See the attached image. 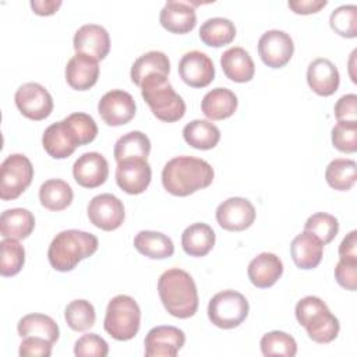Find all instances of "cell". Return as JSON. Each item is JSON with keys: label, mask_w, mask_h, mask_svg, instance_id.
<instances>
[{"label": "cell", "mask_w": 357, "mask_h": 357, "mask_svg": "<svg viewBox=\"0 0 357 357\" xmlns=\"http://www.w3.org/2000/svg\"><path fill=\"white\" fill-rule=\"evenodd\" d=\"M213 167L204 159L194 156H176L162 170L165 190L176 197H187L212 184Z\"/></svg>", "instance_id": "cell-1"}, {"label": "cell", "mask_w": 357, "mask_h": 357, "mask_svg": "<svg viewBox=\"0 0 357 357\" xmlns=\"http://www.w3.org/2000/svg\"><path fill=\"white\" fill-rule=\"evenodd\" d=\"M158 293L166 311L176 318H190L198 310L195 282L183 269L172 268L165 271L158 280Z\"/></svg>", "instance_id": "cell-2"}, {"label": "cell", "mask_w": 357, "mask_h": 357, "mask_svg": "<svg viewBox=\"0 0 357 357\" xmlns=\"http://www.w3.org/2000/svg\"><path fill=\"white\" fill-rule=\"evenodd\" d=\"M98 238L92 233L68 229L54 236L47 250V259L59 272L73 271L82 259L89 258L98 250Z\"/></svg>", "instance_id": "cell-3"}, {"label": "cell", "mask_w": 357, "mask_h": 357, "mask_svg": "<svg viewBox=\"0 0 357 357\" xmlns=\"http://www.w3.org/2000/svg\"><path fill=\"white\" fill-rule=\"evenodd\" d=\"M141 95L156 119L165 123H174L185 114V103L176 93L166 75H149L141 85Z\"/></svg>", "instance_id": "cell-4"}, {"label": "cell", "mask_w": 357, "mask_h": 357, "mask_svg": "<svg viewBox=\"0 0 357 357\" xmlns=\"http://www.w3.org/2000/svg\"><path fill=\"white\" fill-rule=\"evenodd\" d=\"M296 319L305 328L311 340L326 344L333 342L340 331L339 319L317 296H307L296 304Z\"/></svg>", "instance_id": "cell-5"}, {"label": "cell", "mask_w": 357, "mask_h": 357, "mask_svg": "<svg viewBox=\"0 0 357 357\" xmlns=\"http://www.w3.org/2000/svg\"><path fill=\"white\" fill-rule=\"evenodd\" d=\"M139 325L141 310L132 297L119 294L109 301L103 328L113 339L120 342L132 339L138 333Z\"/></svg>", "instance_id": "cell-6"}, {"label": "cell", "mask_w": 357, "mask_h": 357, "mask_svg": "<svg viewBox=\"0 0 357 357\" xmlns=\"http://www.w3.org/2000/svg\"><path fill=\"white\" fill-rule=\"evenodd\" d=\"M250 311L247 298L236 290L216 293L208 304L209 321L220 329H233L244 322Z\"/></svg>", "instance_id": "cell-7"}, {"label": "cell", "mask_w": 357, "mask_h": 357, "mask_svg": "<svg viewBox=\"0 0 357 357\" xmlns=\"http://www.w3.org/2000/svg\"><path fill=\"white\" fill-rule=\"evenodd\" d=\"M33 167L22 153L8 155L0 166V198L11 201L18 198L32 183Z\"/></svg>", "instance_id": "cell-8"}, {"label": "cell", "mask_w": 357, "mask_h": 357, "mask_svg": "<svg viewBox=\"0 0 357 357\" xmlns=\"http://www.w3.org/2000/svg\"><path fill=\"white\" fill-rule=\"evenodd\" d=\"M14 100L21 114L29 120H45L53 112L52 95L38 82L22 84L15 91Z\"/></svg>", "instance_id": "cell-9"}, {"label": "cell", "mask_w": 357, "mask_h": 357, "mask_svg": "<svg viewBox=\"0 0 357 357\" xmlns=\"http://www.w3.org/2000/svg\"><path fill=\"white\" fill-rule=\"evenodd\" d=\"M86 212L89 222L105 231L119 229L126 218L123 202L109 192L93 197L88 204Z\"/></svg>", "instance_id": "cell-10"}, {"label": "cell", "mask_w": 357, "mask_h": 357, "mask_svg": "<svg viewBox=\"0 0 357 357\" xmlns=\"http://www.w3.org/2000/svg\"><path fill=\"white\" fill-rule=\"evenodd\" d=\"M135 110L137 106L134 98L123 89H112L106 92L98 103V113L102 120L112 127L130 123L135 116Z\"/></svg>", "instance_id": "cell-11"}, {"label": "cell", "mask_w": 357, "mask_h": 357, "mask_svg": "<svg viewBox=\"0 0 357 357\" xmlns=\"http://www.w3.org/2000/svg\"><path fill=\"white\" fill-rule=\"evenodd\" d=\"M293 53V39L284 31H266L258 40V54L264 64L271 68L284 67L290 61Z\"/></svg>", "instance_id": "cell-12"}, {"label": "cell", "mask_w": 357, "mask_h": 357, "mask_svg": "<svg viewBox=\"0 0 357 357\" xmlns=\"http://www.w3.org/2000/svg\"><path fill=\"white\" fill-rule=\"evenodd\" d=\"M216 220L227 231H243L255 220V208L241 197H231L216 208Z\"/></svg>", "instance_id": "cell-13"}, {"label": "cell", "mask_w": 357, "mask_h": 357, "mask_svg": "<svg viewBox=\"0 0 357 357\" xmlns=\"http://www.w3.org/2000/svg\"><path fill=\"white\" fill-rule=\"evenodd\" d=\"M185 343L181 329L172 325L152 328L144 340L146 357H174Z\"/></svg>", "instance_id": "cell-14"}, {"label": "cell", "mask_w": 357, "mask_h": 357, "mask_svg": "<svg viewBox=\"0 0 357 357\" xmlns=\"http://www.w3.org/2000/svg\"><path fill=\"white\" fill-rule=\"evenodd\" d=\"M178 74L191 88H205L215 78V66L208 54L191 50L178 61Z\"/></svg>", "instance_id": "cell-15"}, {"label": "cell", "mask_w": 357, "mask_h": 357, "mask_svg": "<svg viewBox=\"0 0 357 357\" xmlns=\"http://www.w3.org/2000/svg\"><path fill=\"white\" fill-rule=\"evenodd\" d=\"M152 178V169L146 159H126L117 163L116 183L127 194H142Z\"/></svg>", "instance_id": "cell-16"}, {"label": "cell", "mask_w": 357, "mask_h": 357, "mask_svg": "<svg viewBox=\"0 0 357 357\" xmlns=\"http://www.w3.org/2000/svg\"><path fill=\"white\" fill-rule=\"evenodd\" d=\"M74 180L84 188L100 187L109 176V163L99 152L82 153L73 166Z\"/></svg>", "instance_id": "cell-17"}, {"label": "cell", "mask_w": 357, "mask_h": 357, "mask_svg": "<svg viewBox=\"0 0 357 357\" xmlns=\"http://www.w3.org/2000/svg\"><path fill=\"white\" fill-rule=\"evenodd\" d=\"M199 3L169 0L159 14L160 25L172 33H188L197 25V14L194 6Z\"/></svg>", "instance_id": "cell-18"}, {"label": "cell", "mask_w": 357, "mask_h": 357, "mask_svg": "<svg viewBox=\"0 0 357 357\" xmlns=\"http://www.w3.org/2000/svg\"><path fill=\"white\" fill-rule=\"evenodd\" d=\"M73 46L77 53L88 54L96 60H103L110 50V36L102 25L85 24L77 29Z\"/></svg>", "instance_id": "cell-19"}, {"label": "cell", "mask_w": 357, "mask_h": 357, "mask_svg": "<svg viewBox=\"0 0 357 357\" xmlns=\"http://www.w3.org/2000/svg\"><path fill=\"white\" fill-rule=\"evenodd\" d=\"M99 78L98 60L84 54L75 53L66 66V81L77 91H86L92 88Z\"/></svg>", "instance_id": "cell-20"}, {"label": "cell", "mask_w": 357, "mask_h": 357, "mask_svg": "<svg viewBox=\"0 0 357 357\" xmlns=\"http://www.w3.org/2000/svg\"><path fill=\"white\" fill-rule=\"evenodd\" d=\"M307 82L317 95L331 96L339 88L340 75L331 60L318 57L308 64Z\"/></svg>", "instance_id": "cell-21"}, {"label": "cell", "mask_w": 357, "mask_h": 357, "mask_svg": "<svg viewBox=\"0 0 357 357\" xmlns=\"http://www.w3.org/2000/svg\"><path fill=\"white\" fill-rule=\"evenodd\" d=\"M248 279L258 289L273 286L283 273V262L272 252H261L248 264Z\"/></svg>", "instance_id": "cell-22"}, {"label": "cell", "mask_w": 357, "mask_h": 357, "mask_svg": "<svg viewBox=\"0 0 357 357\" xmlns=\"http://www.w3.org/2000/svg\"><path fill=\"white\" fill-rule=\"evenodd\" d=\"M293 262L300 269H314L319 265L324 254L322 241L310 231L297 234L290 244Z\"/></svg>", "instance_id": "cell-23"}, {"label": "cell", "mask_w": 357, "mask_h": 357, "mask_svg": "<svg viewBox=\"0 0 357 357\" xmlns=\"http://www.w3.org/2000/svg\"><path fill=\"white\" fill-rule=\"evenodd\" d=\"M220 66L229 79L240 84L251 81L255 74V64L250 53L240 46L223 52L220 56Z\"/></svg>", "instance_id": "cell-24"}, {"label": "cell", "mask_w": 357, "mask_h": 357, "mask_svg": "<svg viewBox=\"0 0 357 357\" xmlns=\"http://www.w3.org/2000/svg\"><path fill=\"white\" fill-rule=\"evenodd\" d=\"M238 100L233 91L218 86L205 93L201 102V110L209 120H225L234 114Z\"/></svg>", "instance_id": "cell-25"}, {"label": "cell", "mask_w": 357, "mask_h": 357, "mask_svg": "<svg viewBox=\"0 0 357 357\" xmlns=\"http://www.w3.org/2000/svg\"><path fill=\"white\" fill-rule=\"evenodd\" d=\"M43 149L53 159H66L78 148L64 121L50 124L42 135Z\"/></svg>", "instance_id": "cell-26"}, {"label": "cell", "mask_w": 357, "mask_h": 357, "mask_svg": "<svg viewBox=\"0 0 357 357\" xmlns=\"http://www.w3.org/2000/svg\"><path fill=\"white\" fill-rule=\"evenodd\" d=\"M215 231L206 223H192L181 234V247L190 257H205L215 245Z\"/></svg>", "instance_id": "cell-27"}, {"label": "cell", "mask_w": 357, "mask_h": 357, "mask_svg": "<svg viewBox=\"0 0 357 357\" xmlns=\"http://www.w3.org/2000/svg\"><path fill=\"white\" fill-rule=\"evenodd\" d=\"M35 227L32 212L25 208L7 209L0 216V233L4 238L24 240L29 237Z\"/></svg>", "instance_id": "cell-28"}, {"label": "cell", "mask_w": 357, "mask_h": 357, "mask_svg": "<svg viewBox=\"0 0 357 357\" xmlns=\"http://www.w3.org/2000/svg\"><path fill=\"white\" fill-rule=\"evenodd\" d=\"M134 247L139 254L151 259H165L174 254L172 238L160 231L141 230L134 238Z\"/></svg>", "instance_id": "cell-29"}, {"label": "cell", "mask_w": 357, "mask_h": 357, "mask_svg": "<svg viewBox=\"0 0 357 357\" xmlns=\"http://www.w3.org/2000/svg\"><path fill=\"white\" fill-rule=\"evenodd\" d=\"M170 73V61L169 57L159 50H151L139 56L131 66L130 77L131 81L139 86L141 82L149 75H166Z\"/></svg>", "instance_id": "cell-30"}, {"label": "cell", "mask_w": 357, "mask_h": 357, "mask_svg": "<svg viewBox=\"0 0 357 357\" xmlns=\"http://www.w3.org/2000/svg\"><path fill=\"white\" fill-rule=\"evenodd\" d=\"M17 331L21 337L38 336V337L46 339L52 344L56 343L60 336L59 325L56 324V321L53 318H50L49 315L38 314V312L28 314V315L22 317L18 321Z\"/></svg>", "instance_id": "cell-31"}, {"label": "cell", "mask_w": 357, "mask_h": 357, "mask_svg": "<svg viewBox=\"0 0 357 357\" xmlns=\"http://www.w3.org/2000/svg\"><path fill=\"white\" fill-rule=\"evenodd\" d=\"M183 137L190 146L208 151L218 145L220 139V131L213 123L208 120H192L184 126Z\"/></svg>", "instance_id": "cell-32"}, {"label": "cell", "mask_w": 357, "mask_h": 357, "mask_svg": "<svg viewBox=\"0 0 357 357\" xmlns=\"http://www.w3.org/2000/svg\"><path fill=\"white\" fill-rule=\"evenodd\" d=\"M73 198V188L61 178L46 180L39 188V201L42 206L53 212H59L70 206Z\"/></svg>", "instance_id": "cell-33"}, {"label": "cell", "mask_w": 357, "mask_h": 357, "mask_svg": "<svg viewBox=\"0 0 357 357\" xmlns=\"http://www.w3.org/2000/svg\"><path fill=\"white\" fill-rule=\"evenodd\" d=\"M236 38L234 24L223 17L208 18L199 28V39L211 47H220L231 43Z\"/></svg>", "instance_id": "cell-34"}, {"label": "cell", "mask_w": 357, "mask_h": 357, "mask_svg": "<svg viewBox=\"0 0 357 357\" xmlns=\"http://www.w3.org/2000/svg\"><path fill=\"white\" fill-rule=\"evenodd\" d=\"M151 152V141L141 131H130L121 135L113 149L116 162L126 159H146Z\"/></svg>", "instance_id": "cell-35"}, {"label": "cell", "mask_w": 357, "mask_h": 357, "mask_svg": "<svg viewBox=\"0 0 357 357\" xmlns=\"http://www.w3.org/2000/svg\"><path fill=\"white\" fill-rule=\"evenodd\" d=\"M325 178L329 187L337 191L350 190L357 178V165L351 159H333L325 170Z\"/></svg>", "instance_id": "cell-36"}, {"label": "cell", "mask_w": 357, "mask_h": 357, "mask_svg": "<svg viewBox=\"0 0 357 357\" xmlns=\"http://www.w3.org/2000/svg\"><path fill=\"white\" fill-rule=\"evenodd\" d=\"M67 325L75 332H85L95 325L96 314L93 305L86 300H73L64 310Z\"/></svg>", "instance_id": "cell-37"}, {"label": "cell", "mask_w": 357, "mask_h": 357, "mask_svg": "<svg viewBox=\"0 0 357 357\" xmlns=\"http://www.w3.org/2000/svg\"><path fill=\"white\" fill-rule=\"evenodd\" d=\"M0 273L4 278L17 275L25 262V250L15 238H3L0 241Z\"/></svg>", "instance_id": "cell-38"}, {"label": "cell", "mask_w": 357, "mask_h": 357, "mask_svg": "<svg viewBox=\"0 0 357 357\" xmlns=\"http://www.w3.org/2000/svg\"><path fill=\"white\" fill-rule=\"evenodd\" d=\"M63 121L78 146L92 142L98 135V126L93 117L86 113H71Z\"/></svg>", "instance_id": "cell-39"}, {"label": "cell", "mask_w": 357, "mask_h": 357, "mask_svg": "<svg viewBox=\"0 0 357 357\" xmlns=\"http://www.w3.org/2000/svg\"><path fill=\"white\" fill-rule=\"evenodd\" d=\"M261 351L264 356H283V357H293L297 353V343L294 337L282 331H272L262 336L261 342Z\"/></svg>", "instance_id": "cell-40"}, {"label": "cell", "mask_w": 357, "mask_h": 357, "mask_svg": "<svg viewBox=\"0 0 357 357\" xmlns=\"http://www.w3.org/2000/svg\"><path fill=\"white\" fill-rule=\"evenodd\" d=\"M331 28L340 36L353 39L357 36V7L344 4L332 11L329 17Z\"/></svg>", "instance_id": "cell-41"}, {"label": "cell", "mask_w": 357, "mask_h": 357, "mask_svg": "<svg viewBox=\"0 0 357 357\" xmlns=\"http://www.w3.org/2000/svg\"><path fill=\"white\" fill-rule=\"evenodd\" d=\"M304 230L317 236L325 245V244H329L336 237L339 231V222L331 213L317 212L307 219L304 225Z\"/></svg>", "instance_id": "cell-42"}, {"label": "cell", "mask_w": 357, "mask_h": 357, "mask_svg": "<svg viewBox=\"0 0 357 357\" xmlns=\"http://www.w3.org/2000/svg\"><path fill=\"white\" fill-rule=\"evenodd\" d=\"M333 146L344 153L357 151V121H337L332 128Z\"/></svg>", "instance_id": "cell-43"}, {"label": "cell", "mask_w": 357, "mask_h": 357, "mask_svg": "<svg viewBox=\"0 0 357 357\" xmlns=\"http://www.w3.org/2000/svg\"><path fill=\"white\" fill-rule=\"evenodd\" d=\"M109 346L103 337L96 333L82 335L74 344V354L77 357H106Z\"/></svg>", "instance_id": "cell-44"}, {"label": "cell", "mask_w": 357, "mask_h": 357, "mask_svg": "<svg viewBox=\"0 0 357 357\" xmlns=\"http://www.w3.org/2000/svg\"><path fill=\"white\" fill-rule=\"evenodd\" d=\"M335 279L346 290L356 291L357 289V261L339 259L335 266Z\"/></svg>", "instance_id": "cell-45"}, {"label": "cell", "mask_w": 357, "mask_h": 357, "mask_svg": "<svg viewBox=\"0 0 357 357\" xmlns=\"http://www.w3.org/2000/svg\"><path fill=\"white\" fill-rule=\"evenodd\" d=\"M18 353L21 357H49L52 354V343L43 337L26 336L21 342Z\"/></svg>", "instance_id": "cell-46"}, {"label": "cell", "mask_w": 357, "mask_h": 357, "mask_svg": "<svg viewBox=\"0 0 357 357\" xmlns=\"http://www.w3.org/2000/svg\"><path fill=\"white\" fill-rule=\"evenodd\" d=\"M335 117L337 121H357V96L347 93L339 98L335 105Z\"/></svg>", "instance_id": "cell-47"}, {"label": "cell", "mask_w": 357, "mask_h": 357, "mask_svg": "<svg viewBox=\"0 0 357 357\" xmlns=\"http://www.w3.org/2000/svg\"><path fill=\"white\" fill-rule=\"evenodd\" d=\"M328 4L326 0H296V1H289L287 6L289 8L296 13V14H314L318 13L321 8H324Z\"/></svg>", "instance_id": "cell-48"}, {"label": "cell", "mask_w": 357, "mask_h": 357, "mask_svg": "<svg viewBox=\"0 0 357 357\" xmlns=\"http://www.w3.org/2000/svg\"><path fill=\"white\" fill-rule=\"evenodd\" d=\"M340 259L357 261V230H351L339 245Z\"/></svg>", "instance_id": "cell-49"}, {"label": "cell", "mask_w": 357, "mask_h": 357, "mask_svg": "<svg viewBox=\"0 0 357 357\" xmlns=\"http://www.w3.org/2000/svg\"><path fill=\"white\" fill-rule=\"evenodd\" d=\"M63 3L60 0H32L31 8L38 15H52L54 14Z\"/></svg>", "instance_id": "cell-50"}]
</instances>
